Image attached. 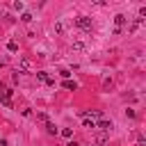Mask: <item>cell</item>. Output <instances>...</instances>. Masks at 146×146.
Listing matches in <instances>:
<instances>
[{
    "label": "cell",
    "instance_id": "6da1fadb",
    "mask_svg": "<svg viewBox=\"0 0 146 146\" xmlns=\"http://www.w3.org/2000/svg\"><path fill=\"white\" fill-rule=\"evenodd\" d=\"M11 89H5V91H0V103L5 105V107H11Z\"/></svg>",
    "mask_w": 146,
    "mask_h": 146
},
{
    "label": "cell",
    "instance_id": "7a4b0ae2",
    "mask_svg": "<svg viewBox=\"0 0 146 146\" xmlns=\"http://www.w3.org/2000/svg\"><path fill=\"white\" fill-rule=\"evenodd\" d=\"M75 23H78V27H82V30H91V18H89V16H78Z\"/></svg>",
    "mask_w": 146,
    "mask_h": 146
},
{
    "label": "cell",
    "instance_id": "3957f363",
    "mask_svg": "<svg viewBox=\"0 0 146 146\" xmlns=\"http://www.w3.org/2000/svg\"><path fill=\"white\" fill-rule=\"evenodd\" d=\"M125 21H128V18H125L123 14H116V16H114V25H116V27H114V30H121V27L125 25Z\"/></svg>",
    "mask_w": 146,
    "mask_h": 146
},
{
    "label": "cell",
    "instance_id": "277c9868",
    "mask_svg": "<svg viewBox=\"0 0 146 146\" xmlns=\"http://www.w3.org/2000/svg\"><path fill=\"white\" fill-rule=\"evenodd\" d=\"M96 128H98V130H105V132H107V130H112V121H107V119H100V121L96 123Z\"/></svg>",
    "mask_w": 146,
    "mask_h": 146
},
{
    "label": "cell",
    "instance_id": "5b68a950",
    "mask_svg": "<svg viewBox=\"0 0 146 146\" xmlns=\"http://www.w3.org/2000/svg\"><path fill=\"white\" fill-rule=\"evenodd\" d=\"M62 87H64V89L75 91V89H78V82H75V80H64V82H62Z\"/></svg>",
    "mask_w": 146,
    "mask_h": 146
},
{
    "label": "cell",
    "instance_id": "8992f818",
    "mask_svg": "<svg viewBox=\"0 0 146 146\" xmlns=\"http://www.w3.org/2000/svg\"><path fill=\"white\" fill-rule=\"evenodd\" d=\"M82 125L94 130V128H96V121H94V119H89V116H82Z\"/></svg>",
    "mask_w": 146,
    "mask_h": 146
},
{
    "label": "cell",
    "instance_id": "52a82bcc",
    "mask_svg": "<svg viewBox=\"0 0 146 146\" xmlns=\"http://www.w3.org/2000/svg\"><path fill=\"white\" fill-rule=\"evenodd\" d=\"M21 68H23V71H30V68H32V62H30L27 57H23V59H21Z\"/></svg>",
    "mask_w": 146,
    "mask_h": 146
},
{
    "label": "cell",
    "instance_id": "ba28073f",
    "mask_svg": "<svg viewBox=\"0 0 146 146\" xmlns=\"http://www.w3.org/2000/svg\"><path fill=\"white\" fill-rule=\"evenodd\" d=\"M7 50H9V52H16V50H18V43H16L14 39H11V41H7Z\"/></svg>",
    "mask_w": 146,
    "mask_h": 146
},
{
    "label": "cell",
    "instance_id": "9c48e42d",
    "mask_svg": "<svg viewBox=\"0 0 146 146\" xmlns=\"http://www.w3.org/2000/svg\"><path fill=\"white\" fill-rule=\"evenodd\" d=\"M46 130H48V135H57V128H55V123H52V121H48V123H46Z\"/></svg>",
    "mask_w": 146,
    "mask_h": 146
},
{
    "label": "cell",
    "instance_id": "30bf717a",
    "mask_svg": "<svg viewBox=\"0 0 146 146\" xmlns=\"http://www.w3.org/2000/svg\"><path fill=\"white\" fill-rule=\"evenodd\" d=\"M48 78H50V75H48L46 71H39V73H36V80H41V82H48Z\"/></svg>",
    "mask_w": 146,
    "mask_h": 146
},
{
    "label": "cell",
    "instance_id": "8fae6325",
    "mask_svg": "<svg viewBox=\"0 0 146 146\" xmlns=\"http://www.w3.org/2000/svg\"><path fill=\"white\" fill-rule=\"evenodd\" d=\"M59 75H62L64 80H68V78H71V71H68V68H62V71H59Z\"/></svg>",
    "mask_w": 146,
    "mask_h": 146
},
{
    "label": "cell",
    "instance_id": "7c38bea8",
    "mask_svg": "<svg viewBox=\"0 0 146 146\" xmlns=\"http://www.w3.org/2000/svg\"><path fill=\"white\" fill-rule=\"evenodd\" d=\"M62 137H66V139L73 137V130H71V128H64V130H62Z\"/></svg>",
    "mask_w": 146,
    "mask_h": 146
},
{
    "label": "cell",
    "instance_id": "4fadbf2b",
    "mask_svg": "<svg viewBox=\"0 0 146 146\" xmlns=\"http://www.w3.org/2000/svg\"><path fill=\"white\" fill-rule=\"evenodd\" d=\"M21 21H23V23H30V21H32V14H27V11H25V14L21 16Z\"/></svg>",
    "mask_w": 146,
    "mask_h": 146
},
{
    "label": "cell",
    "instance_id": "5bb4252c",
    "mask_svg": "<svg viewBox=\"0 0 146 146\" xmlns=\"http://www.w3.org/2000/svg\"><path fill=\"white\" fill-rule=\"evenodd\" d=\"M73 48H75V50H82V48H84V43H82V41H75V43H73Z\"/></svg>",
    "mask_w": 146,
    "mask_h": 146
},
{
    "label": "cell",
    "instance_id": "9a60e30c",
    "mask_svg": "<svg viewBox=\"0 0 146 146\" xmlns=\"http://www.w3.org/2000/svg\"><path fill=\"white\" fill-rule=\"evenodd\" d=\"M125 116H130V119H135V110H132V107H128V110H125Z\"/></svg>",
    "mask_w": 146,
    "mask_h": 146
},
{
    "label": "cell",
    "instance_id": "2e32d148",
    "mask_svg": "<svg viewBox=\"0 0 146 146\" xmlns=\"http://www.w3.org/2000/svg\"><path fill=\"white\" fill-rule=\"evenodd\" d=\"M36 119H39V121H46V123H48V116H46L43 112H39V114H36Z\"/></svg>",
    "mask_w": 146,
    "mask_h": 146
},
{
    "label": "cell",
    "instance_id": "e0dca14e",
    "mask_svg": "<svg viewBox=\"0 0 146 146\" xmlns=\"http://www.w3.org/2000/svg\"><path fill=\"white\" fill-rule=\"evenodd\" d=\"M55 32H59V34H62V32H64V25H62V23H57V25H55Z\"/></svg>",
    "mask_w": 146,
    "mask_h": 146
},
{
    "label": "cell",
    "instance_id": "ac0fdd59",
    "mask_svg": "<svg viewBox=\"0 0 146 146\" xmlns=\"http://www.w3.org/2000/svg\"><path fill=\"white\" fill-rule=\"evenodd\" d=\"M68 146H80V144H78V141H71V144H68Z\"/></svg>",
    "mask_w": 146,
    "mask_h": 146
},
{
    "label": "cell",
    "instance_id": "d6986e66",
    "mask_svg": "<svg viewBox=\"0 0 146 146\" xmlns=\"http://www.w3.org/2000/svg\"><path fill=\"white\" fill-rule=\"evenodd\" d=\"M0 91H5V84H2V82H0Z\"/></svg>",
    "mask_w": 146,
    "mask_h": 146
}]
</instances>
